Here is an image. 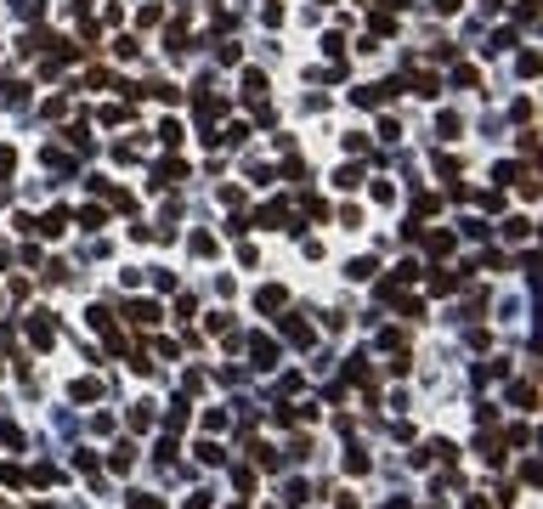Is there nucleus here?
Returning <instances> with one entry per match:
<instances>
[{
    "label": "nucleus",
    "mask_w": 543,
    "mask_h": 509,
    "mask_svg": "<svg viewBox=\"0 0 543 509\" xmlns=\"http://www.w3.org/2000/svg\"><path fill=\"white\" fill-rule=\"evenodd\" d=\"M390 91H396V85H362V91H351V96H357V108H380Z\"/></svg>",
    "instance_id": "obj_1"
},
{
    "label": "nucleus",
    "mask_w": 543,
    "mask_h": 509,
    "mask_svg": "<svg viewBox=\"0 0 543 509\" xmlns=\"http://www.w3.org/2000/svg\"><path fill=\"white\" fill-rule=\"evenodd\" d=\"M158 317H164V311H158L153 300H136V306H131V323H136V328H153Z\"/></svg>",
    "instance_id": "obj_2"
},
{
    "label": "nucleus",
    "mask_w": 543,
    "mask_h": 509,
    "mask_svg": "<svg viewBox=\"0 0 543 509\" xmlns=\"http://www.w3.org/2000/svg\"><path fill=\"white\" fill-rule=\"evenodd\" d=\"M283 340H295V346H311V323H300V317H283Z\"/></svg>",
    "instance_id": "obj_3"
},
{
    "label": "nucleus",
    "mask_w": 543,
    "mask_h": 509,
    "mask_svg": "<svg viewBox=\"0 0 543 509\" xmlns=\"http://www.w3.org/2000/svg\"><path fill=\"white\" fill-rule=\"evenodd\" d=\"M249 357H255V363L266 368V363H272V357H278V346H272L266 334H255V340H249Z\"/></svg>",
    "instance_id": "obj_4"
},
{
    "label": "nucleus",
    "mask_w": 543,
    "mask_h": 509,
    "mask_svg": "<svg viewBox=\"0 0 543 509\" xmlns=\"http://www.w3.org/2000/svg\"><path fill=\"white\" fill-rule=\"evenodd\" d=\"M504 238H509V243H527V238H532V221H527V216L504 221Z\"/></svg>",
    "instance_id": "obj_5"
},
{
    "label": "nucleus",
    "mask_w": 543,
    "mask_h": 509,
    "mask_svg": "<svg viewBox=\"0 0 543 509\" xmlns=\"http://www.w3.org/2000/svg\"><path fill=\"white\" fill-rule=\"evenodd\" d=\"M91 396H102V379H74V402H91Z\"/></svg>",
    "instance_id": "obj_6"
},
{
    "label": "nucleus",
    "mask_w": 543,
    "mask_h": 509,
    "mask_svg": "<svg viewBox=\"0 0 543 509\" xmlns=\"http://www.w3.org/2000/svg\"><path fill=\"white\" fill-rule=\"evenodd\" d=\"M187 249H193V255H215V238H210V232H193Z\"/></svg>",
    "instance_id": "obj_7"
},
{
    "label": "nucleus",
    "mask_w": 543,
    "mask_h": 509,
    "mask_svg": "<svg viewBox=\"0 0 543 509\" xmlns=\"http://www.w3.org/2000/svg\"><path fill=\"white\" fill-rule=\"evenodd\" d=\"M255 306H260V311H278V306H283V289H260V294H255Z\"/></svg>",
    "instance_id": "obj_8"
},
{
    "label": "nucleus",
    "mask_w": 543,
    "mask_h": 509,
    "mask_svg": "<svg viewBox=\"0 0 543 509\" xmlns=\"http://www.w3.org/2000/svg\"><path fill=\"white\" fill-rule=\"evenodd\" d=\"M425 243H430V255H447V249H453V232H430Z\"/></svg>",
    "instance_id": "obj_9"
},
{
    "label": "nucleus",
    "mask_w": 543,
    "mask_h": 509,
    "mask_svg": "<svg viewBox=\"0 0 543 509\" xmlns=\"http://www.w3.org/2000/svg\"><path fill=\"white\" fill-rule=\"evenodd\" d=\"M148 425H153V408H148V402H142V408H131V430H148Z\"/></svg>",
    "instance_id": "obj_10"
},
{
    "label": "nucleus",
    "mask_w": 543,
    "mask_h": 509,
    "mask_svg": "<svg viewBox=\"0 0 543 509\" xmlns=\"http://www.w3.org/2000/svg\"><path fill=\"white\" fill-rule=\"evenodd\" d=\"M390 29H396V23H390L385 11H368V34H390Z\"/></svg>",
    "instance_id": "obj_11"
},
{
    "label": "nucleus",
    "mask_w": 543,
    "mask_h": 509,
    "mask_svg": "<svg viewBox=\"0 0 543 509\" xmlns=\"http://www.w3.org/2000/svg\"><path fill=\"white\" fill-rule=\"evenodd\" d=\"M413 91L419 96H436V74H413Z\"/></svg>",
    "instance_id": "obj_12"
},
{
    "label": "nucleus",
    "mask_w": 543,
    "mask_h": 509,
    "mask_svg": "<svg viewBox=\"0 0 543 509\" xmlns=\"http://www.w3.org/2000/svg\"><path fill=\"white\" fill-rule=\"evenodd\" d=\"M79 221H85V226H108V210H96V204H91V210H79Z\"/></svg>",
    "instance_id": "obj_13"
},
{
    "label": "nucleus",
    "mask_w": 543,
    "mask_h": 509,
    "mask_svg": "<svg viewBox=\"0 0 543 509\" xmlns=\"http://www.w3.org/2000/svg\"><path fill=\"white\" fill-rule=\"evenodd\" d=\"M11 170H17V153H11V147H0V176H11Z\"/></svg>",
    "instance_id": "obj_14"
},
{
    "label": "nucleus",
    "mask_w": 543,
    "mask_h": 509,
    "mask_svg": "<svg viewBox=\"0 0 543 509\" xmlns=\"http://www.w3.org/2000/svg\"><path fill=\"white\" fill-rule=\"evenodd\" d=\"M131 509H164L158 498H131Z\"/></svg>",
    "instance_id": "obj_15"
},
{
    "label": "nucleus",
    "mask_w": 543,
    "mask_h": 509,
    "mask_svg": "<svg viewBox=\"0 0 543 509\" xmlns=\"http://www.w3.org/2000/svg\"><path fill=\"white\" fill-rule=\"evenodd\" d=\"M436 11H459V0H436Z\"/></svg>",
    "instance_id": "obj_16"
},
{
    "label": "nucleus",
    "mask_w": 543,
    "mask_h": 509,
    "mask_svg": "<svg viewBox=\"0 0 543 509\" xmlns=\"http://www.w3.org/2000/svg\"><path fill=\"white\" fill-rule=\"evenodd\" d=\"M385 509H413V504H407V498H396V504H385Z\"/></svg>",
    "instance_id": "obj_17"
},
{
    "label": "nucleus",
    "mask_w": 543,
    "mask_h": 509,
    "mask_svg": "<svg viewBox=\"0 0 543 509\" xmlns=\"http://www.w3.org/2000/svg\"><path fill=\"white\" fill-rule=\"evenodd\" d=\"M40 509H51V504H40Z\"/></svg>",
    "instance_id": "obj_18"
}]
</instances>
